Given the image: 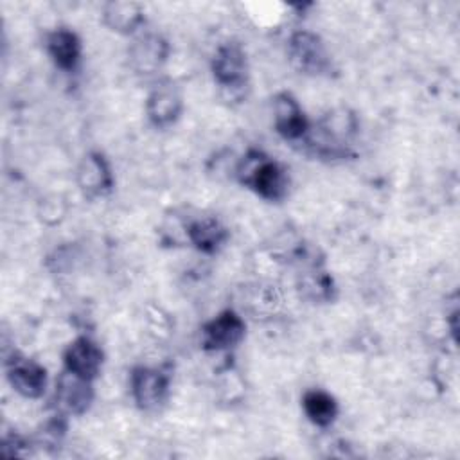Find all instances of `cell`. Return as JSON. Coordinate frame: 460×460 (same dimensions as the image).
<instances>
[{"label": "cell", "mask_w": 460, "mask_h": 460, "mask_svg": "<svg viewBox=\"0 0 460 460\" xmlns=\"http://www.w3.org/2000/svg\"><path fill=\"white\" fill-rule=\"evenodd\" d=\"M190 241L203 252H214L226 237V230L216 219H201L189 226Z\"/></svg>", "instance_id": "14"}, {"label": "cell", "mask_w": 460, "mask_h": 460, "mask_svg": "<svg viewBox=\"0 0 460 460\" xmlns=\"http://www.w3.org/2000/svg\"><path fill=\"white\" fill-rule=\"evenodd\" d=\"M49 52L59 68L72 70L79 61L81 43L74 32L59 29L49 38Z\"/></svg>", "instance_id": "12"}, {"label": "cell", "mask_w": 460, "mask_h": 460, "mask_svg": "<svg viewBox=\"0 0 460 460\" xmlns=\"http://www.w3.org/2000/svg\"><path fill=\"white\" fill-rule=\"evenodd\" d=\"M289 59L293 66L304 74L320 75L331 68V59L322 40L311 32H296L291 38Z\"/></svg>", "instance_id": "2"}, {"label": "cell", "mask_w": 460, "mask_h": 460, "mask_svg": "<svg viewBox=\"0 0 460 460\" xmlns=\"http://www.w3.org/2000/svg\"><path fill=\"white\" fill-rule=\"evenodd\" d=\"M164 58H165V43L156 36H149L138 41L133 49V61L138 68H144V70H151L158 66Z\"/></svg>", "instance_id": "16"}, {"label": "cell", "mask_w": 460, "mask_h": 460, "mask_svg": "<svg viewBox=\"0 0 460 460\" xmlns=\"http://www.w3.org/2000/svg\"><path fill=\"white\" fill-rule=\"evenodd\" d=\"M302 406L309 420L314 422L316 426H329L338 413V404L334 397H331L327 392H322V390H309L304 395Z\"/></svg>", "instance_id": "13"}, {"label": "cell", "mask_w": 460, "mask_h": 460, "mask_svg": "<svg viewBox=\"0 0 460 460\" xmlns=\"http://www.w3.org/2000/svg\"><path fill=\"white\" fill-rule=\"evenodd\" d=\"M106 23L119 32H131L142 22V11L137 4L117 2L110 4L104 13Z\"/></svg>", "instance_id": "15"}, {"label": "cell", "mask_w": 460, "mask_h": 460, "mask_svg": "<svg viewBox=\"0 0 460 460\" xmlns=\"http://www.w3.org/2000/svg\"><path fill=\"white\" fill-rule=\"evenodd\" d=\"M275 126L277 131L289 140L300 138L307 131L304 111L289 93H280L275 97Z\"/></svg>", "instance_id": "8"}, {"label": "cell", "mask_w": 460, "mask_h": 460, "mask_svg": "<svg viewBox=\"0 0 460 460\" xmlns=\"http://www.w3.org/2000/svg\"><path fill=\"white\" fill-rule=\"evenodd\" d=\"M13 388L25 397H40L45 392V368L31 359H14L7 370Z\"/></svg>", "instance_id": "7"}, {"label": "cell", "mask_w": 460, "mask_h": 460, "mask_svg": "<svg viewBox=\"0 0 460 460\" xmlns=\"http://www.w3.org/2000/svg\"><path fill=\"white\" fill-rule=\"evenodd\" d=\"M244 336V323L234 311H225L203 327L205 349L221 350L234 347Z\"/></svg>", "instance_id": "4"}, {"label": "cell", "mask_w": 460, "mask_h": 460, "mask_svg": "<svg viewBox=\"0 0 460 460\" xmlns=\"http://www.w3.org/2000/svg\"><path fill=\"white\" fill-rule=\"evenodd\" d=\"M58 401L66 411L72 413H83L90 401H92V390H90V381L83 379L72 372H65L59 377L58 390H56Z\"/></svg>", "instance_id": "10"}, {"label": "cell", "mask_w": 460, "mask_h": 460, "mask_svg": "<svg viewBox=\"0 0 460 460\" xmlns=\"http://www.w3.org/2000/svg\"><path fill=\"white\" fill-rule=\"evenodd\" d=\"M169 379L156 368H135L131 376V388L137 404L144 410L158 408L167 397Z\"/></svg>", "instance_id": "3"}, {"label": "cell", "mask_w": 460, "mask_h": 460, "mask_svg": "<svg viewBox=\"0 0 460 460\" xmlns=\"http://www.w3.org/2000/svg\"><path fill=\"white\" fill-rule=\"evenodd\" d=\"M65 365L68 372L90 381L102 365V352L92 340L77 338L65 352Z\"/></svg>", "instance_id": "5"}, {"label": "cell", "mask_w": 460, "mask_h": 460, "mask_svg": "<svg viewBox=\"0 0 460 460\" xmlns=\"http://www.w3.org/2000/svg\"><path fill=\"white\" fill-rule=\"evenodd\" d=\"M180 110L181 99L172 86H160L147 99V115L156 126L171 124Z\"/></svg>", "instance_id": "11"}, {"label": "cell", "mask_w": 460, "mask_h": 460, "mask_svg": "<svg viewBox=\"0 0 460 460\" xmlns=\"http://www.w3.org/2000/svg\"><path fill=\"white\" fill-rule=\"evenodd\" d=\"M239 174L244 185H250L266 199H280L286 194L288 178L284 169L259 153H252L244 158Z\"/></svg>", "instance_id": "1"}, {"label": "cell", "mask_w": 460, "mask_h": 460, "mask_svg": "<svg viewBox=\"0 0 460 460\" xmlns=\"http://www.w3.org/2000/svg\"><path fill=\"white\" fill-rule=\"evenodd\" d=\"M77 180L86 196L104 194L111 187L110 167H108L106 160L97 153H92L83 160V164L77 171Z\"/></svg>", "instance_id": "9"}, {"label": "cell", "mask_w": 460, "mask_h": 460, "mask_svg": "<svg viewBox=\"0 0 460 460\" xmlns=\"http://www.w3.org/2000/svg\"><path fill=\"white\" fill-rule=\"evenodd\" d=\"M212 70L223 86H241L246 79V59L241 47L235 43L223 45L214 58Z\"/></svg>", "instance_id": "6"}]
</instances>
